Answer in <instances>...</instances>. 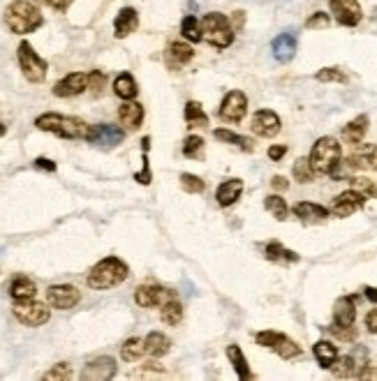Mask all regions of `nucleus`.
Masks as SVG:
<instances>
[{
	"mask_svg": "<svg viewBox=\"0 0 377 381\" xmlns=\"http://www.w3.org/2000/svg\"><path fill=\"white\" fill-rule=\"evenodd\" d=\"M363 294H366V298L370 303H377V287H366L363 289Z\"/></svg>",
	"mask_w": 377,
	"mask_h": 381,
	"instance_id": "bf43d9fd",
	"label": "nucleus"
},
{
	"mask_svg": "<svg viewBox=\"0 0 377 381\" xmlns=\"http://www.w3.org/2000/svg\"><path fill=\"white\" fill-rule=\"evenodd\" d=\"M185 123H188V127H207L209 125V116H207V111H204V107L200 102H195V100H190L188 104H185Z\"/></svg>",
	"mask_w": 377,
	"mask_h": 381,
	"instance_id": "72a5a7b5",
	"label": "nucleus"
},
{
	"mask_svg": "<svg viewBox=\"0 0 377 381\" xmlns=\"http://www.w3.org/2000/svg\"><path fill=\"white\" fill-rule=\"evenodd\" d=\"M313 353L315 358H317L319 367H324V370H331V365L338 360V346H333L331 342H326V339H319V342L313 346Z\"/></svg>",
	"mask_w": 377,
	"mask_h": 381,
	"instance_id": "2f4dec72",
	"label": "nucleus"
},
{
	"mask_svg": "<svg viewBox=\"0 0 377 381\" xmlns=\"http://www.w3.org/2000/svg\"><path fill=\"white\" fill-rule=\"evenodd\" d=\"M114 93L119 95L123 102L134 100L137 93H139V88H137L134 76L130 74V72H123V74L116 76V81H114Z\"/></svg>",
	"mask_w": 377,
	"mask_h": 381,
	"instance_id": "7c9ffc66",
	"label": "nucleus"
},
{
	"mask_svg": "<svg viewBox=\"0 0 377 381\" xmlns=\"http://www.w3.org/2000/svg\"><path fill=\"white\" fill-rule=\"evenodd\" d=\"M86 88H88V74L72 72L53 86V95L56 97H77V95L84 93Z\"/></svg>",
	"mask_w": 377,
	"mask_h": 381,
	"instance_id": "a211bd4d",
	"label": "nucleus"
},
{
	"mask_svg": "<svg viewBox=\"0 0 377 381\" xmlns=\"http://www.w3.org/2000/svg\"><path fill=\"white\" fill-rule=\"evenodd\" d=\"M181 187L188 194H202L207 190V183L200 176H195V173H181Z\"/></svg>",
	"mask_w": 377,
	"mask_h": 381,
	"instance_id": "79ce46f5",
	"label": "nucleus"
},
{
	"mask_svg": "<svg viewBox=\"0 0 377 381\" xmlns=\"http://www.w3.org/2000/svg\"><path fill=\"white\" fill-rule=\"evenodd\" d=\"M366 199H368L366 194L352 187V190H347V192H342V194L335 197L333 206H331V213L335 215V218H349L352 213L361 211L363 204H366Z\"/></svg>",
	"mask_w": 377,
	"mask_h": 381,
	"instance_id": "dca6fc26",
	"label": "nucleus"
},
{
	"mask_svg": "<svg viewBox=\"0 0 377 381\" xmlns=\"http://www.w3.org/2000/svg\"><path fill=\"white\" fill-rule=\"evenodd\" d=\"M116 370H119V365H116V360L112 356H100V358H93L88 365H84L79 377L84 381H109L116 377Z\"/></svg>",
	"mask_w": 377,
	"mask_h": 381,
	"instance_id": "f8f14e48",
	"label": "nucleus"
},
{
	"mask_svg": "<svg viewBox=\"0 0 377 381\" xmlns=\"http://www.w3.org/2000/svg\"><path fill=\"white\" fill-rule=\"evenodd\" d=\"M366 328H368V333L377 335V308L370 310L368 314H366Z\"/></svg>",
	"mask_w": 377,
	"mask_h": 381,
	"instance_id": "3c124183",
	"label": "nucleus"
},
{
	"mask_svg": "<svg viewBox=\"0 0 377 381\" xmlns=\"http://www.w3.org/2000/svg\"><path fill=\"white\" fill-rule=\"evenodd\" d=\"M294 215H297L301 222H322L328 218V211L324 206L313 204V201H299V204L294 206Z\"/></svg>",
	"mask_w": 377,
	"mask_h": 381,
	"instance_id": "bb28decb",
	"label": "nucleus"
},
{
	"mask_svg": "<svg viewBox=\"0 0 377 381\" xmlns=\"http://www.w3.org/2000/svg\"><path fill=\"white\" fill-rule=\"evenodd\" d=\"M368 125H370V118L366 114L356 116L352 123H347L345 127H342V139H345L347 143H352V145H359L363 141V136H366Z\"/></svg>",
	"mask_w": 377,
	"mask_h": 381,
	"instance_id": "a878e982",
	"label": "nucleus"
},
{
	"mask_svg": "<svg viewBox=\"0 0 377 381\" xmlns=\"http://www.w3.org/2000/svg\"><path fill=\"white\" fill-rule=\"evenodd\" d=\"M315 79H317L319 83H345L347 76L338 67H324V69H319V72L315 74Z\"/></svg>",
	"mask_w": 377,
	"mask_h": 381,
	"instance_id": "37998d69",
	"label": "nucleus"
},
{
	"mask_svg": "<svg viewBox=\"0 0 377 381\" xmlns=\"http://www.w3.org/2000/svg\"><path fill=\"white\" fill-rule=\"evenodd\" d=\"M227 358H229V363L234 365V372H236V377H238V379L248 381V379L255 377V374L250 372L248 360H245L243 351H241V346H238V344H229V346H227Z\"/></svg>",
	"mask_w": 377,
	"mask_h": 381,
	"instance_id": "c756f323",
	"label": "nucleus"
},
{
	"mask_svg": "<svg viewBox=\"0 0 377 381\" xmlns=\"http://www.w3.org/2000/svg\"><path fill=\"white\" fill-rule=\"evenodd\" d=\"M5 132H8L5 130V125H0V136H5Z\"/></svg>",
	"mask_w": 377,
	"mask_h": 381,
	"instance_id": "680f3d73",
	"label": "nucleus"
},
{
	"mask_svg": "<svg viewBox=\"0 0 377 381\" xmlns=\"http://www.w3.org/2000/svg\"><path fill=\"white\" fill-rule=\"evenodd\" d=\"M160 319L167 326H178L183 321V305L176 296H171L169 301L160 308Z\"/></svg>",
	"mask_w": 377,
	"mask_h": 381,
	"instance_id": "c9c22d12",
	"label": "nucleus"
},
{
	"mask_svg": "<svg viewBox=\"0 0 377 381\" xmlns=\"http://www.w3.org/2000/svg\"><path fill=\"white\" fill-rule=\"evenodd\" d=\"M35 127L42 132H51L72 141H93L95 127L81 121L77 116H60V114H42L35 118Z\"/></svg>",
	"mask_w": 377,
	"mask_h": 381,
	"instance_id": "f257e3e1",
	"label": "nucleus"
},
{
	"mask_svg": "<svg viewBox=\"0 0 377 381\" xmlns=\"http://www.w3.org/2000/svg\"><path fill=\"white\" fill-rule=\"evenodd\" d=\"M349 185H352L354 190L363 192L366 197H377V185L373 183V180H368V178L354 176V178H349Z\"/></svg>",
	"mask_w": 377,
	"mask_h": 381,
	"instance_id": "a18cd8bd",
	"label": "nucleus"
},
{
	"mask_svg": "<svg viewBox=\"0 0 377 381\" xmlns=\"http://www.w3.org/2000/svg\"><path fill=\"white\" fill-rule=\"evenodd\" d=\"M123 139H125V130H121L119 125L105 123L95 127L93 143H100V145H105V148H114V145H119Z\"/></svg>",
	"mask_w": 377,
	"mask_h": 381,
	"instance_id": "b1692460",
	"label": "nucleus"
},
{
	"mask_svg": "<svg viewBox=\"0 0 377 381\" xmlns=\"http://www.w3.org/2000/svg\"><path fill=\"white\" fill-rule=\"evenodd\" d=\"M356 305L352 296H342L333 305V324L335 326H354Z\"/></svg>",
	"mask_w": 377,
	"mask_h": 381,
	"instance_id": "393cba45",
	"label": "nucleus"
},
{
	"mask_svg": "<svg viewBox=\"0 0 377 381\" xmlns=\"http://www.w3.org/2000/svg\"><path fill=\"white\" fill-rule=\"evenodd\" d=\"M280 127H283V123H280L276 111H271V109H259L257 114L252 116V123H250V130L262 139L278 136Z\"/></svg>",
	"mask_w": 377,
	"mask_h": 381,
	"instance_id": "2eb2a0df",
	"label": "nucleus"
},
{
	"mask_svg": "<svg viewBox=\"0 0 377 381\" xmlns=\"http://www.w3.org/2000/svg\"><path fill=\"white\" fill-rule=\"evenodd\" d=\"M292 173H294V178L299 180V183H313L315 180V169H313V164H310V159L308 157H299L297 162H294V169H292Z\"/></svg>",
	"mask_w": 377,
	"mask_h": 381,
	"instance_id": "ea45409f",
	"label": "nucleus"
},
{
	"mask_svg": "<svg viewBox=\"0 0 377 381\" xmlns=\"http://www.w3.org/2000/svg\"><path fill=\"white\" fill-rule=\"evenodd\" d=\"M264 208L269 211L273 218L278 222L287 220V215H290V208H287V201L280 197V194H269V197L264 199Z\"/></svg>",
	"mask_w": 377,
	"mask_h": 381,
	"instance_id": "58836bf2",
	"label": "nucleus"
},
{
	"mask_svg": "<svg viewBox=\"0 0 377 381\" xmlns=\"http://www.w3.org/2000/svg\"><path fill=\"white\" fill-rule=\"evenodd\" d=\"M241 194H243V180L241 178H229V180H225L220 187H218L216 201L222 208H229V206H234L238 199H241Z\"/></svg>",
	"mask_w": 377,
	"mask_h": 381,
	"instance_id": "5701e85b",
	"label": "nucleus"
},
{
	"mask_svg": "<svg viewBox=\"0 0 377 381\" xmlns=\"http://www.w3.org/2000/svg\"><path fill=\"white\" fill-rule=\"evenodd\" d=\"M128 275H130V268H128L125 261L119 259V256H105V259L98 261L91 268L86 282L91 289L105 291V289H112V287L123 284L128 280Z\"/></svg>",
	"mask_w": 377,
	"mask_h": 381,
	"instance_id": "f03ea898",
	"label": "nucleus"
},
{
	"mask_svg": "<svg viewBox=\"0 0 377 381\" xmlns=\"http://www.w3.org/2000/svg\"><path fill=\"white\" fill-rule=\"evenodd\" d=\"M143 342H146V353H148V356H153V358L167 356L169 349H171V339L164 335V333H160V330L148 333Z\"/></svg>",
	"mask_w": 377,
	"mask_h": 381,
	"instance_id": "c85d7f7f",
	"label": "nucleus"
},
{
	"mask_svg": "<svg viewBox=\"0 0 377 381\" xmlns=\"http://www.w3.org/2000/svg\"><path fill=\"white\" fill-rule=\"evenodd\" d=\"M229 21H231V28H234V33H236V30H241L243 24H245V12H241V10L234 12V17H231Z\"/></svg>",
	"mask_w": 377,
	"mask_h": 381,
	"instance_id": "5fc2aeb1",
	"label": "nucleus"
},
{
	"mask_svg": "<svg viewBox=\"0 0 377 381\" xmlns=\"http://www.w3.org/2000/svg\"><path fill=\"white\" fill-rule=\"evenodd\" d=\"M105 83H107V74L100 72V69H93V72L88 74V90H91L93 95H100Z\"/></svg>",
	"mask_w": 377,
	"mask_h": 381,
	"instance_id": "de8ad7c7",
	"label": "nucleus"
},
{
	"mask_svg": "<svg viewBox=\"0 0 377 381\" xmlns=\"http://www.w3.org/2000/svg\"><path fill=\"white\" fill-rule=\"evenodd\" d=\"M15 317L21 321L24 326H44L51 319V310L46 308L44 303H37L35 298L30 301H15Z\"/></svg>",
	"mask_w": 377,
	"mask_h": 381,
	"instance_id": "6e6552de",
	"label": "nucleus"
},
{
	"mask_svg": "<svg viewBox=\"0 0 377 381\" xmlns=\"http://www.w3.org/2000/svg\"><path fill=\"white\" fill-rule=\"evenodd\" d=\"M271 185H273V190L285 192L287 187H290V180H287L285 176H273V178H271Z\"/></svg>",
	"mask_w": 377,
	"mask_h": 381,
	"instance_id": "864d4df0",
	"label": "nucleus"
},
{
	"mask_svg": "<svg viewBox=\"0 0 377 381\" xmlns=\"http://www.w3.org/2000/svg\"><path fill=\"white\" fill-rule=\"evenodd\" d=\"M35 166L37 169H44V171H56V164H53L51 159H46V157H37Z\"/></svg>",
	"mask_w": 377,
	"mask_h": 381,
	"instance_id": "6e6d98bb",
	"label": "nucleus"
},
{
	"mask_svg": "<svg viewBox=\"0 0 377 381\" xmlns=\"http://www.w3.org/2000/svg\"><path fill=\"white\" fill-rule=\"evenodd\" d=\"M366 360H368V351L363 349V346H356L349 356L335 360L331 370L335 377H359V372L366 367Z\"/></svg>",
	"mask_w": 377,
	"mask_h": 381,
	"instance_id": "4468645a",
	"label": "nucleus"
},
{
	"mask_svg": "<svg viewBox=\"0 0 377 381\" xmlns=\"http://www.w3.org/2000/svg\"><path fill=\"white\" fill-rule=\"evenodd\" d=\"M143 356H146V342H143L141 337H130L123 342L121 358L125 360V363H137V360H141Z\"/></svg>",
	"mask_w": 377,
	"mask_h": 381,
	"instance_id": "473e14b6",
	"label": "nucleus"
},
{
	"mask_svg": "<svg viewBox=\"0 0 377 381\" xmlns=\"http://www.w3.org/2000/svg\"><path fill=\"white\" fill-rule=\"evenodd\" d=\"M143 116H146L143 107L139 102H132V100L123 102L119 109V121L125 130H139L143 123Z\"/></svg>",
	"mask_w": 377,
	"mask_h": 381,
	"instance_id": "aec40b11",
	"label": "nucleus"
},
{
	"mask_svg": "<svg viewBox=\"0 0 377 381\" xmlns=\"http://www.w3.org/2000/svg\"><path fill=\"white\" fill-rule=\"evenodd\" d=\"M271 51L273 58L278 62H290L297 53V37L292 33H280L276 39L271 42Z\"/></svg>",
	"mask_w": 377,
	"mask_h": 381,
	"instance_id": "4be33fe9",
	"label": "nucleus"
},
{
	"mask_svg": "<svg viewBox=\"0 0 377 381\" xmlns=\"http://www.w3.org/2000/svg\"><path fill=\"white\" fill-rule=\"evenodd\" d=\"M17 58H19V67H21L24 76L30 83H42L44 81L49 65H46V60L30 46V42H21V44H19Z\"/></svg>",
	"mask_w": 377,
	"mask_h": 381,
	"instance_id": "423d86ee",
	"label": "nucleus"
},
{
	"mask_svg": "<svg viewBox=\"0 0 377 381\" xmlns=\"http://www.w3.org/2000/svg\"><path fill=\"white\" fill-rule=\"evenodd\" d=\"M285 152H287V145H271V148H269L271 162H280V159L285 157Z\"/></svg>",
	"mask_w": 377,
	"mask_h": 381,
	"instance_id": "603ef678",
	"label": "nucleus"
},
{
	"mask_svg": "<svg viewBox=\"0 0 377 381\" xmlns=\"http://www.w3.org/2000/svg\"><path fill=\"white\" fill-rule=\"evenodd\" d=\"M181 35L188 42H202L204 39V30H202V21L188 14L183 21H181Z\"/></svg>",
	"mask_w": 377,
	"mask_h": 381,
	"instance_id": "4c0bfd02",
	"label": "nucleus"
},
{
	"mask_svg": "<svg viewBox=\"0 0 377 381\" xmlns=\"http://www.w3.org/2000/svg\"><path fill=\"white\" fill-rule=\"evenodd\" d=\"M328 330H331L338 339H342V342H354V339H356V328H354V326H335V324H331V328H328Z\"/></svg>",
	"mask_w": 377,
	"mask_h": 381,
	"instance_id": "8fccbe9b",
	"label": "nucleus"
},
{
	"mask_svg": "<svg viewBox=\"0 0 377 381\" xmlns=\"http://www.w3.org/2000/svg\"><path fill=\"white\" fill-rule=\"evenodd\" d=\"M202 30L204 39L216 48H227L234 42V28L231 21L220 12H211L202 19Z\"/></svg>",
	"mask_w": 377,
	"mask_h": 381,
	"instance_id": "39448f33",
	"label": "nucleus"
},
{
	"mask_svg": "<svg viewBox=\"0 0 377 381\" xmlns=\"http://www.w3.org/2000/svg\"><path fill=\"white\" fill-rule=\"evenodd\" d=\"M255 342L259 346H266V349L276 351L280 358L285 360H292L301 356V346L285 335V333H278V330H259L255 335Z\"/></svg>",
	"mask_w": 377,
	"mask_h": 381,
	"instance_id": "0eeeda50",
	"label": "nucleus"
},
{
	"mask_svg": "<svg viewBox=\"0 0 377 381\" xmlns=\"http://www.w3.org/2000/svg\"><path fill=\"white\" fill-rule=\"evenodd\" d=\"M171 296H176L174 291L157 287V284H141L134 291V303L139 308H162Z\"/></svg>",
	"mask_w": 377,
	"mask_h": 381,
	"instance_id": "ddd939ff",
	"label": "nucleus"
},
{
	"mask_svg": "<svg viewBox=\"0 0 377 381\" xmlns=\"http://www.w3.org/2000/svg\"><path fill=\"white\" fill-rule=\"evenodd\" d=\"M74 0H51V7L58 12H67V7H70Z\"/></svg>",
	"mask_w": 377,
	"mask_h": 381,
	"instance_id": "4d7b16f0",
	"label": "nucleus"
},
{
	"mask_svg": "<svg viewBox=\"0 0 377 381\" xmlns=\"http://www.w3.org/2000/svg\"><path fill=\"white\" fill-rule=\"evenodd\" d=\"M35 294H37V287L30 277L17 275L15 280L10 282V296L15 298V301H30V298H35Z\"/></svg>",
	"mask_w": 377,
	"mask_h": 381,
	"instance_id": "cd10ccee",
	"label": "nucleus"
},
{
	"mask_svg": "<svg viewBox=\"0 0 377 381\" xmlns=\"http://www.w3.org/2000/svg\"><path fill=\"white\" fill-rule=\"evenodd\" d=\"M266 259L278 261V263H297L301 256L297 252H292V249L283 247L278 240H271L269 245H266Z\"/></svg>",
	"mask_w": 377,
	"mask_h": 381,
	"instance_id": "e433bc0d",
	"label": "nucleus"
},
{
	"mask_svg": "<svg viewBox=\"0 0 377 381\" xmlns=\"http://www.w3.org/2000/svg\"><path fill=\"white\" fill-rule=\"evenodd\" d=\"M331 24V17H328L326 12H315L310 19L306 21V28H310V30H324Z\"/></svg>",
	"mask_w": 377,
	"mask_h": 381,
	"instance_id": "09e8293b",
	"label": "nucleus"
},
{
	"mask_svg": "<svg viewBox=\"0 0 377 381\" xmlns=\"http://www.w3.org/2000/svg\"><path fill=\"white\" fill-rule=\"evenodd\" d=\"M141 148H143V169L141 173H137L134 180L141 185H150V164H148V148H150V136L141 139Z\"/></svg>",
	"mask_w": 377,
	"mask_h": 381,
	"instance_id": "c03bdc74",
	"label": "nucleus"
},
{
	"mask_svg": "<svg viewBox=\"0 0 377 381\" xmlns=\"http://www.w3.org/2000/svg\"><path fill=\"white\" fill-rule=\"evenodd\" d=\"M46 301L56 310H72L81 301V291L72 284H53L46 289Z\"/></svg>",
	"mask_w": 377,
	"mask_h": 381,
	"instance_id": "9b49d317",
	"label": "nucleus"
},
{
	"mask_svg": "<svg viewBox=\"0 0 377 381\" xmlns=\"http://www.w3.org/2000/svg\"><path fill=\"white\" fill-rule=\"evenodd\" d=\"M5 24L15 35H28L35 33L37 28H42L44 17L42 12L37 10L35 3H28V0H15L12 5H8L5 10Z\"/></svg>",
	"mask_w": 377,
	"mask_h": 381,
	"instance_id": "7ed1b4c3",
	"label": "nucleus"
},
{
	"mask_svg": "<svg viewBox=\"0 0 377 381\" xmlns=\"http://www.w3.org/2000/svg\"><path fill=\"white\" fill-rule=\"evenodd\" d=\"M308 159H310L315 173H322V176H335L338 166L342 164V148L333 136H322L315 141L310 157Z\"/></svg>",
	"mask_w": 377,
	"mask_h": 381,
	"instance_id": "20e7f679",
	"label": "nucleus"
},
{
	"mask_svg": "<svg viewBox=\"0 0 377 381\" xmlns=\"http://www.w3.org/2000/svg\"><path fill=\"white\" fill-rule=\"evenodd\" d=\"M328 7H331L333 19L345 28L359 26L363 19V10L359 0H328Z\"/></svg>",
	"mask_w": 377,
	"mask_h": 381,
	"instance_id": "9d476101",
	"label": "nucleus"
},
{
	"mask_svg": "<svg viewBox=\"0 0 377 381\" xmlns=\"http://www.w3.org/2000/svg\"><path fill=\"white\" fill-rule=\"evenodd\" d=\"M245 114H248V97H245L243 90H229L227 95L222 97V104H220V121L225 123H241Z\"/></svg>",
	"mask_w": 377,
	"mask_h": 381,
	"instance_id": "1a4fd4ad",
	"label": "nucleus"
},
{
	"mask_svg": "<svg viewBox=\"0 0 377 381\" xmlns=\"http://www.w3.org/2000/svg\"><path fill=\"white\" fill-rule=\"evenodd\" d=\"M216 139L222 143H229V145H236V148H241L245 152H252L255 150V143H252V139L243 136V134H236V132H229V130H216Z\"/></svg>",
	"mask_w": 377,
	"mask_h": 381,
	"instance_id": "f704fd0d",
	"label": "nucleus"
},
{
	"mask_svg": "<svg viewBox=\"0 0 377 381\" xmlns=\"http://www.w3.org/2000/svg\"><path fill=\"white\" fill-rule=\"evenodd\" d=\"M137 28H139V14H137L134 7H123L114 21V35L119 39H123L128 37V35H132Z\"/></svg>",
	"mask_w": 377,
	"mask_h": 381,
	"instance_id": "412c9836",
	"label": "nucleus"
},
{
	"mask_svg": "<svg viewBox=\"0 0 377 381\" xmlns=\"http://www.w3.org/2000/svg\"><path fill=\"white\" fill-rule=\"evenodd\" d=\"M37 5H51V0H35Z\"/></svg>",
	"mask_w": 377,
	"mask_h": 381,
	"instance_id": "052dcab7",
	"label": "nucleus"
},
{
	"mask_svg": "<svg viewBox=\"0 0 377 381\" xmlns=\"http://www.w3.org/2000/svg\"><path fill=\"white\" fill-rule=\"evenodd\" d=\"M193 58H195L193 46L185 44V42H171V44L167 46V51H164V60H167V67H171V69L188 65Z\"/></svg>",
	"mask_w": 377,
	"mask_h": 381,
	"instance_id": "6ab92c4d",
	"label": "nucleus"
},
{
	"mask_svg": "<svg viewBox=\"0 0 377 381\" xmlns=\"http://www.w3.org/2000/svg\"><path fill=\"white\" fill-rule=\"evenodd\" d=\"M70 377H72V367L67 363H56L49 372L44 374L46 381H58V379L63 381V379H70Z\"/></svg>",
	"mask_w": 377,
	"mask_h": 381,
	"instance_id": "49530a36",
	"label": "nucleus"
},
{
	"mask_svg": "<svg viewBox=\"0 0 377 381\" xmlns=\"http://www.w3.org/2000/svg\"><path fill=\"white\" fill-rule=\"evenodd\" d=\"M345 166L352 171H377V145L366 143L361 148H356L345 159Z\"/></svg>",
	"mask_w": 377,
	"mask_h": 381,
	"instance_id": "f3484780",
	"label": "nucleus"
},
{
	"mask_svg": "<svg viewBox=\"0 0 377 381\" xmlns=\"http://www.w3.org/2000/svg\"><path fill=\"white\" fill-rule=\"evenodd\" d=\"M359 379H377V367H363L359 372Z\"/></svg>",
	"mask_w": 377,
	"mask_h": 381,
	"instance_id": "13d9d810",
	"label": "nucleus"
},
{
	"mask_svg": "<svg viewBox=\"0 0 377 381\" xmlns=\"http://www.w3.org/2000/svg\"><path fill=\"white\" fill-rule=\"evenodd\" d=\"M204 152V139L197 134H190L183 141V155L188 159H200Z\"/></svg>",
	"mask_w": 377,
	"mask_h": 381,
	"instance_id": "a19ab883",
	"label": "nucleus"
}]
</instances>
